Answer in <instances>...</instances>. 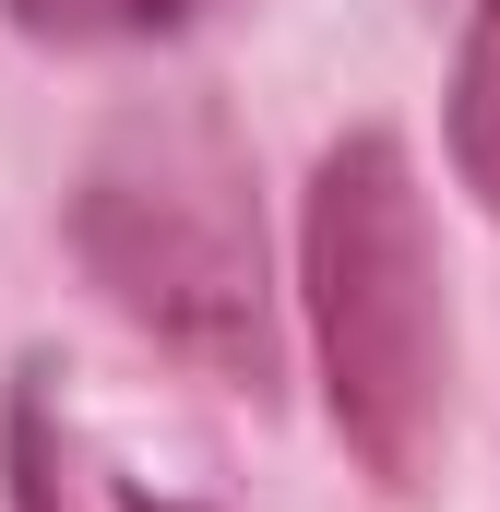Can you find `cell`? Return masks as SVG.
Wrapping results in <instances>:
<instances>
[{
  "label": "cell",
  "mask_w": 500,
  "mask_h": 512,
  "mask_svg": "<svg viewBox=\"0 0 500 512\" xmlns=\"http://www.w3.org/2000/svg\"><path fill=\"white\" fill-rule=\"evenodd\" d=\"M72 251L155 346H179L203 382H274V298H262V215L250 167L215 108H143L96 143L72 191Z\"/></svg>",
  "instance_id": "cell-1"
},
{
  "label": "cell",
  "mask_w": 500,
  "mask_h": 512,
  "mask_svg": "<svg viewBox=\"0 0 500 512\" xmlns=\"http://www.w3.org/2000/svg\"><path fill=\"white\" fill-rule=\"evenodd\" d=\"M310 334H322V382L334 429L381 489H417L441 453V370H453V322H441V262H429V203L393 131H346L310 179Z\"/></svg>",
  "instance_id": "cell-2"
},
{
  "label": "cell",
  "mask_w": 500,
  "mask_h": 512,
  "mask_svg": "<svg viewBox=\"0 0 500 512\" xmlns=\"http://www.w3.org/2000/svg\"><path fill=\"white\" fill-rule=\"evenodd\" d=\"M453 167H465V191L500 215V0H477L465 60H453Z\"/></svg>",
  "instance_id": "cell-3"
},
{
  "label": "cell",
  "mask_w": 500,
  "mask_h": 512,
  "mask_svg": "<svg viewBox=\"0 0 500 512\" xmlns=\"http://www.w3.org/2000/svg\"><path fill=\"white\" fill-rule=\"evenodd\" d=\"M72 441H60V417H48V370H24L12 382V512H72Z\"/></svg>",
  "instance_id": "cell-4"
},
{
  "label": "cell",
  "mask_w": 500,
  "mask_h": 512,
  "mask_svg": "<svg viewBox=\"0 0 500 512\" xmlns=\"http://www.w3.org/2000/svg\"><path fill=\"white\" fill-rule=\"evenodd\" d=\"M36 36H167V24H191V12H215V0H12Z\"/></svg>",
  "instance_id": "cell-5"
},
{
  "label": "cell",
  "mask_w": 500,
  "mask_h": 512,
  "mask_svg": "<svg viewBox=\"0 0 500 512\" xmlns=\"http://www.w3.org/2000/svg\"><path fill=\"white\" fill-rule=\"evenodd\" d=\"M131 512H155V501H131Z\"/></svg>",
  "instance_id": "cell-6"
}]
</instances>
